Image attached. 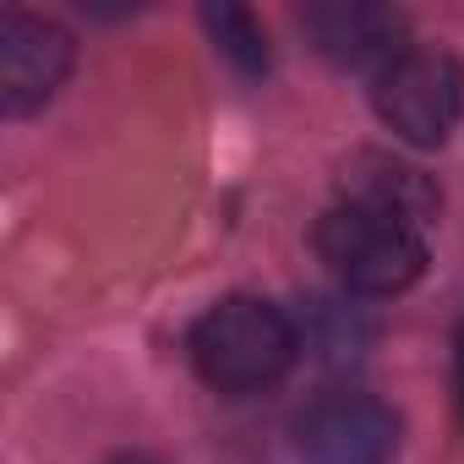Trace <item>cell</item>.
I'll return each instance as SVG.
<instances>
[{
    "mask_svg": "<svg viewBox=\"0 0 464 464\" xmlns=\"http://www.w3.org/2000/svg\"><path fill=\"white\" fill-rule=\"evenodd\" d=\"M186 350H191L197 377L213 393L246 399V393L274 388L295 366L301 334H295V317L263 295H224L191 323Z\"/></svg>",
    "mask_w": 464,
    "mask_h": 464,
    "instance_id": "6da1fadb",
    "label": "cell"
},
{
    "mask_svg": "<svg viewBox=\"0 0 464 464\" xmlns=\"http://www.w3.org/2000/svg\"><path fill=\"white\" fill-rule=\"evenodd\" d=\"M317 257L328 263V274L350 290V295H399L426 274V229L377 213V208H355V202H334L317 218Z\"/></svg>",
    "mask_w": 464,
    "mask_h": 464,
    "instance_id": "7a4b0ae2",
    "label": "cell"
},
{
    "mask_svg": "<svg viewBox=\"0 0 464 464\" xmlns=\"http://www.w3.org/2000/svg\"><path fill=\"white\" fill-rule=\"evenodd\" d=\"M372 104L382 126L415 148H442L464 126V61L448 50H404L377 72Z\"/></svg>",
    "mask_w": 464,
    "mask_h": 464,
    "instance_id": "3957f363",
    "label": "cell"
},
{
    "mask_svg": "<svg viewBox=\"0 0 464 464\" xmlns=\"http://www.w3.org/2000/svg\"><path fill=\"white\" fill-rule=\"evenodd\" d=\"M295 453L306 464H393L399 415L372 393H323L295 415Z\"/></svg>",
    "mask_w": 464,
    "mask_h": 464,
    "instance_id": "277c9868",
    "label": "cell"
},
{
    "mask_svg": "<svg viewBox=\"0 0 464 464\" xmlns=\"http://www.w3.org/2000/svg\"><path fill=\"white\" fill-rule=\"evenodd\" d=\"M72 72V39L66 28L34 17V12H6L0 17V110L12 121L34 115L55 99V88Z\"/></svg>",
    "mask_w": 464,
    "mask_h": 464,
    "instance_id": "5b68a950",
    "label": "cell"
},
{
    "mask_svg": "<svg viewBox=\"0 0 464 464\" xmlns=\"http://www.w3.org/2000/svg\"><path fill=\"white\" fill-rule=\"evenodd\" d=\"M301 28L317 44V55L344 72H382L410 50L404 12L377 6V0H317L301 12Z\"/></svg>",
    "mask_w": 464,
    "mask_h": 464,
    "instance_id": "8992f818",
    "label": "cell"
},
{
    "mask_svg": "<svg viewBox=\"0 0 464 464\" xmlns=\"http://www.w3.org/2000/svg\"><path fill=\"white\" fill-rule=\"evenodd\" d=\"M339 202H355V208H377V213H393L415 229H426L437 213H442V191L426 169L393 159V153H355L344 169H339Z\"/></svg>",
    "mask_w": 464,
    "mask_h": 464,
    "instance_id": "52a82bcc",
    "label": "cell"
},
{
    "mask_svg": "<svg viewBox=\"0 0 464 464\" xmlns=\"http://www.w3.org/2000/svg\"><path fill=\"white\" fill-rule=\"evenodd\" d=\"M295 334H301V350L317 355L323 366H350L372 350V317L344 295H312L306 312L295 317Z\"/></svg>",
    "mask_w": 464,
    "mask_h": 464,
    "instance_id": "ba28073f",
    "label": "cell"
},
{
    "mask_svg": "<svg viewBox=\"0 0 464 464\" xmlns=\"http://www.w3.org/2000/svg\"><path fill=\"white\" fill-rule=\"evenodd\" d=\"M202 23H208L218 55H229L246 77H263L268 72V61H274L268 55V34H263V23L246 6H202Z\"/></svg>",
    "mask_w": 464,
    "mask_h": 464,
    "instance_id": "9c48e42d",
    "label": "cell"
},
{
    "mask_svg": "<svg viewBox=\"0 0 464 464\" xmlns=\"http://www.w3.org/2000/svg\"><path fill=\"white\" fill-rule=\"evenodd\" d=\"M453 377H459V415H464V323H459V339H453Z\"/></svg>",
    "mask_w": 464,
    "mask_h": 464,
    "instance_id": "30bf717a",
    "label": "cell"
},
{
    "mask_svg": "<svg viewBox=\"0 0 464 464\" xmlns=\"http://www.w3.org/2000/svg\"><path fill=\"white\" fill-rule=\"evenodd\" d=\"M110 464H153V459H110Z\"/></svg>",
    "mask_w": 464,
    "mask_h": 464,
    "instance_id": "8fae6325",
    "label": "cell"
}]
</instances>
